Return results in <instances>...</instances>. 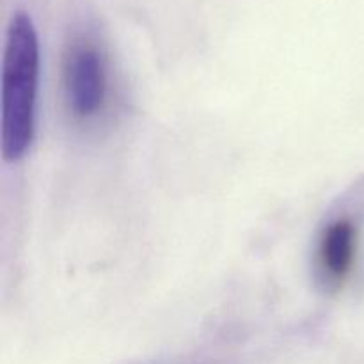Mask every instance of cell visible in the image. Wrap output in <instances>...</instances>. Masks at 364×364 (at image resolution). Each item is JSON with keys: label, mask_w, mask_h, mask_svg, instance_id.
I'll use <instances>...</instances> for the list:
<instances>
[{"label": "cell", "mask_w": 364, "mask_h": 364, "mask_svg": "<svg viewBox=\"0 0 364 364\" xmlns=\"http://www.w3.org/2000/svg\"><path fill=\"white\" fill-rule=\"evenodd\" d=\"M39 43L32 18L18 11L7 27L2 60L0 144L7 162H16L34 137Z\"/></svg>", "instance_id": "obj_1"}, {"label": "cell", "mask_w": 364, "mask_h": 364, "mask_svg": "<svg viewBox=\"0 0 364 364\" xmlns=\"http://www.w3.org/2000/svg\"><path fill=\"white\" fill-rule=\"evenodd\" d=\"M64 95L70 112L87 119L102 110L107 96V71L102 53L87 41H75L64 59Z\"/></svg>", "instance_id": "obj_2"}, {"label": "cell", "mask_w": 364, "mask_h": 364, "mask_svg": "<svg viewBox=\"0 0 364 364\" xmlns=\"http://www.w3.org/2000/svg\"><path fill=\"white\" fill-rule=\"evenodd\" d=\"M359 247V226L350 215L331 219L318 235L315 269L320 284L336 291L347 283L355 265Z\"/></svg>", "instance_id": "obj_3"}]
</instances>
